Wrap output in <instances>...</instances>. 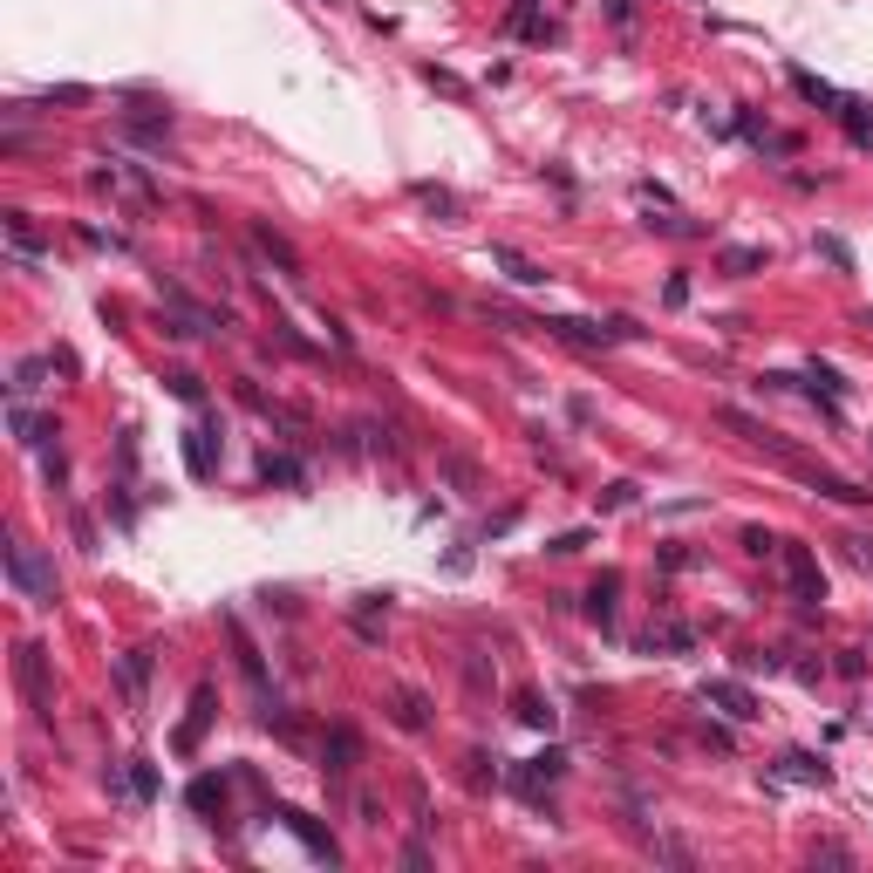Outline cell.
<instances>
[{"mask_svg": "<svg viewBox=\"0 0 873 873\" xmlns=\"http://www.w3.org/2000/svg\"><path fill=\"white\" fill-rule=\"evenodd\" d=\"M7 580H14V587H21L35 608H55V601H62L48 553H41V546H28V539H7Z\"/></svg>", "mask_w": 873, "mask_h": 873, "instance_id": "6da1fadb", "label": "cell"}, {"mask_svg": "<svg viewBox=\"0 0 873 873\" xmlns=\"http://www.w3.org/2000/svg\"><path fill=\"white\" fill-rule=\"evenodd\" d=\"M778 464H785V471H792V478H798V485H805V492H812V498H833V505H873V492H867V485H853V478H839V471H826V464H812V457L785 451V457H778Z\"/></svg>", "mask_w": 873, "mask_h": 873, "instance_id": "7a4b0ae2", "label": "cell"}, {"mask_svg": "<svg viewBox=\"0 0 873 873\" xmlns=\"http://www.w3.org/2000/svg\"><path fill=\"white\" fill-rule=\"evenodd\" d=\"M14 683H21V696L35 703V717H48V710H55V689H48V648H41V642H21V648H14Z\"/></svg>", "mask_w": 873, "mask_h": 873, "instance_id": "3957f363", "label": "cell"}, {"mask_svg": "<svg viewBox=\"0 0 873 873\" xmlns=\"http://www.w3.org/2000/svg\"><path fill=\"white\" fill-rule=\"evenodd\" d=\"M778 567H785L792 601H805V608L826 601V573H819V560H812V546H778Z\"/></svg>", "mask_w": 873, "mask_h": 873, "instance_id": "277c9868", "label": "cell"}, {"mask_svg": "<svg viewBox=\"0 0 873 873\" xmlns=\"http://www.w3.org/2000/svg\"><path fill=\"white\" fill-rule=\"evenodd\" d=\"M273 819H280L287 833L301 839V846L314 853V860H321V867H342V846H335V833H328L321 819H307V812H294V805H273Z\"/></svg>", "mask_w": 873, "mask_h": 873, "instance_id": "5b68a950", "label": "cell"}, {"mask_svg": "<svg viewBox=\"0 0 873 873\" xmlns=\"http://www.w3.org/2000/svg\"><path fill=\"white\" fill-rule=\"evenodd\" d=\"M212 717H219V696H212V683H198V689H191V717L178 723V737H171V744H178V758H191V751L205 744Z\"/></svg>", "mask_w": 873, "mask_h": 873, "instance_id": "8992f818", "label": "cell"}, {"mask_svg": "<svg viewBox=\"0 0 873 873\" xmlns=\"http://www.w3.org/2000/svg\"><path fill=\"white\" fill-rule=\"evenodd\" d=\"M703 703H710V710H723L730 723H751V717H764V710H758V696H751L744 683H730V676L703 683Z\"/></svg>", "mask_w": 873, "mask_h": 873, "instance_id": "52a82bcc", "label": "cell"}, {"mask_svg": "<svg viewBox=\"0 0 873 873\" xmlns=\"http://www.w3.org/2000/svg\"><path fill=\"white\" fill-rule=\"evenodd\" d=\"M253 246H260L266 260L280 266V273H287V280H301L307 266H301V246H294V239H287V232H273L266 226V219H253Z\"/></svg>", "mask_w": 873, "mask_h": 873, "instance_id": "ba28073f", "label": "cell"}, {"mask_svg": "<svg viewBox=\"0 0 873 873\" xmlns=\"http://www.w3.org/2000/svg\"><path fill=\"white\" fill-rule=\"evenodd\" d=\"M355 758H362V737H355L348 723H335V730L321 737V771H328V778H348Z\"/></svg>", "mask_w": 873, "mask_h": 873, "instance_id": "9c48e42d", "label": "cell"}, {"mask_svg": "<svg viewBox=\"0 0 873 873\" xmlns=\"http://www.w3.org/2000/svg\"><path fill=\"white\" fill-rule=\"evenodd\" d=\"M546 328H553L567 348H608V342H621L614 321H580V314H560V321H546Z\"/></svg>", "mask_w": 873, "mask_h": 873, "instance_id": "30bf717a", "label": "cell"}, {"mask_svg": "<svg viewBox=\"0 0 873 873\" xmlns=\"http://www.w3.org/2000/svg\"><path fill=\"white\" fill-rule=\"evenodd\" d=\"M116 683H123L130 710H137V703H144V689H151V648H123V655H116Z\"/></svg>", "mask_w": 873, "mask_h": 873, "instance_id": "8fae6325", "label": "cell"}, {"mask_svg": "<svg viewBox=\"0 0 873 873\" xmlns=\"http://www.w3.org/2000/svg\"><path fill=\"white\" fill-rule=\"evenodd\" d=\"M226 798H232V785H226V778H212V771H205V778H191V812H205L212 826L226 819Z\"/></svg>", "mask_w": 873, "mask_h": 873, "instance_id": "7c38bea8", "label": "cell"}, {"mask_svg": "<svg viewBox=\"0 0 873 873\" xmlns=\"http://www.w3.org/2000/svg\"><path fill=\"white\" fill-rule=\"evenodd\" d=\"M662 648H669V655H689V648H696V628H689V621H662V628H648L642 655H662Z\"/></svg>", "mask_w": 873, "mask_h": 873, "instance_id": "4fadbf2b", "label": "cell"}, {"mask_svg": "<svg viewBox=\"0 0 873 873\" xmlns=\"http://www.w3.org/2000/svg\"><path fill=\"white\" fill-rule=\"evenodd\" d=\"M178 437H185V471H191V478H212V471H219V457H212V430L191 423V430H178Z\"/></svg>", "mask_w": 873, "mask_h": 873, "instance_id": "5bb4252c", "label": "cell"}, {"mask_svg": "<svg viewBox=\"0 0 873 873\" xmlns=\"http://www.w3.org/2000/svg\"><path fill=\"white\" fill-rule=\"evenodd\" d=\"M389 723L396 730H430V703L417 689H389Z\"/></svg>", "mask_w": 873, "mask_h": 873, "instance_id": "9a60e30c", "label": "cell"}, {"mask_svg": "<svg viewBox=\"0 0 873 873\" xmlns=\"http://www.w3.org/2000/svg\"><path fill=\"white\" fill-rule=\"evenodd\" d=\"M792 89L805 96V103H819L826 116H839V110H846V89H833V82H819L812 69H792Z\"/></svg>", "mask_w": 873, "mask_h": 873, "instance_id": "2e32d148", "label": "cell"}, {"mask_svg": "<svg viewBox=\"0 0 873 873\" xmlns=\"http://www.w3.org/2000/svg\"><path fill=\"white\" fill-rule=\"evenodd\" d=\"M492 266H505V280H519V287H546V266L526 260L519 246H492Z\"/></svg>", "mask_w": 873, "mask_h": 873, "instance_id": "e0dca14e", "label": "cell"}, {"mask_svg": "<svg viewBox=\"0 0 873 873\" xmlns=\"http://www.w3.org/2000/svg\"><path fill=\"white\" fill-rule=\"evenodd\" d=\"M785 778H798V785H833V764L826 758H812V751H785Z\"/></svg>", "mask_w": 873, "mask_h": 873, "instance_id": "ac0fdd59", "label": "cell"}, {"mask_svg": "<svg viewBox=\"0 0 873 873\" xmlns=\"http://www.w3.org/2000/svg\"><path fill=\"white\" fill-rule=\"evenodd\" d=\"M764 260H771L764 246H723V253H717V266L730 273V280H751V273H764Z\"/></svg>", "mask_w": 873, "mask_h": 873, "instance_id": "d6986e66", "label": "cell"}, {"mask_svg": "<svg viewBox=\"0 0 873 873\" xmlns=\"http://www.w3.org/2000/svg\"><path fill=\"white\" fill-rule=\"evenodd\" d=\"M260 485H294V492H301V485H307V464H301V457H273V451H266L260 457Z\"/></svg>", "mask_w": 873, "mask_h": 873, "instance_id": "ffe728a7", "label": "cell"}, {"mask_svg": "<svg viewBox=\"0 0 873 873\" xmlns=\"http://www.w3.org/2000/svg\"><path fill=\"white\" fill-rule=\"evenodd\" d=\"M512 703H519V710H512V717H519V723H532V730H553V723H560V710H553V703H546V696H539V689H519V696H512Z\"/></svg>", "mask_w": 873, "mask_h": 873, "instance_id": "44dd1931", "label": "cell"}, {"mask_svg": "<svg viewBox=\"0 0 873 873\" xmlns=\"http://www.w3.org/2000/svg\"><path fill=\"white\" fill-rule=\"evenodd\" d=\"M7 246H14V260H41V232L28 226V212H7Z\"/></svg>", "mask_w": 873, "mask_h": 873, "instance_id": "7402d4cb", "label": "cell"}, {"mask_svg": "<svg viewBox=\"0 0 873 873\" xmlns=\"http://www.w3.org/2000/svg\"><path fill=\"white\" fill-rule=\"evenodd\" d=\"M805 382H812V396H833V403H839V396H853V382L839 376L833 362H819V355H812V369H805Z\"/></svg>", "mask_w": 873, "mask_h": 873, "instance_id": "603a6c76", "label": "cell"}, {"mask_svg": "<svg viewBox=\"0 0 873 873\" xmlns=\"http://www.w3.org/2000/svg\"><path fill=\"white\" fill-rule=\"evenodd\" d=\"M614 594H621V573H601L594 594H587V614H594L601 628H614Z\"/></svg>", "mask_w": 873, "mask_h": 873, "instance_id": "cb8c5ba5", "label": "cell"}, {"mask_svg": "<svg viewBox=\"0 0 873 873\" xmlns=\"http://www.w3.org/2000/svg\"><path fill=\"white\" fill-rule=\"evenodd\" d=\"M157 792H164V778H157V764H144V758H130V798H137V805H151Z\"/></svg>", "mask_w": 873, "mask_h": 873, "instance_id": "d4e9b609", "label": "cell"}, {"mask_svg": "<svg viewBox=\"0 0 873 873\" xmlns=\"http://www.w3.org/2000/svg\"><path fill=\"white\" fill-rule=\"evenodd\" d=\"M48 369H55L48 355H28V362H14V396H35V389H41V376H48Z\"/></svg>", "mask_w": 873, "mask_h": 873, "instance_id": "484cf974", "label": "cell"}, {"mask_svg": "<svg viewBox=\"0 0 873 873\" xmlns=\"http://www.w3.org/2000/svg\"><path fill=\"white\" fill-rule=\"evenodd\" d=\"M164 389H171L178 403H205V382L191 376V369H171V376H164Z\"/></svg>", "mask_w": 873, "mask_h": 873, "instance_id": "4316f807", "label": "cell"}, {"mask_svg": "<svg viewBox=\"0 0 873 873\" xmlns=\"http://www.w3.org/2000/svg\"><path fill=\"white\" fill-rule=\"evenodd\" d=\"M819 260H833L839 273H853V246H846L839 232H819Z\"/></svg>", "mask_w": 873, "mask_h": 873, "instance_id": "83f0119b", "label": "cell"}, {"mask_svg": "<svg viewBox=\"0 0 873 873\" xmlns=\"http://www.w3.org/2000/svg\"><path fill=\"white\" fill-rule=\"evenodd\" d=\"M89 96H96L89 82H62V89H41V103H48V110H55V103H69V110H76V103H89Z\"/></svg>", "mask_w": 873, "mask_h": 873, "instance_id": "f1b7e54d", "label": "cell"}, {"mask_svg": "<svg viewBox=\"0 0 873 873\" xmlns=\"http://www.w3.org/2000/svg\"><path fill=\"white\" fill-rule=\"evenodd\" d=\"M444 471H451L457 492H478V464H471V457H444Z\"/></svg>", "mask_w": 873, "mask_h": 873, "instance_id": "f546056e", "label": "cell"}, {"mask_svg": "<svg viewBox=\"0 0 873 873\" xmlns=\"http://www.w3.org/2000/svg\"><path fill=\"white\" fill-rule=\"evenodd\" d=\"M580 546H594V532H587V526H580V532H553V539H546V553H560V560L580 553Z\"/></svg>", "mask_w": 873, "mask_h": 873, "instance_id": "4dcf8cb0", "label": "cell"}, {"mask_svg": "<svg viewBox=\"0 0 873 873\" xmlns=\"http://www.w3.org/2000/svg\"><path fill=\"white\" fill-rule=\"evenodd\" d=\"M417 198L430 205V212H444V219H457V212H464V205H457L451 191H437V185H417Z\"/></svg>", "mask_w": 873, "mask_h": 873, "instance_id": "1f68e13d", "label": "cell"}, {"mask_svg": "<svg viewBox=\"0 0 873 873\" xmlns=\"http://www.w3.org/2000/svg\"><path fill=\"white\" fill-rule=\"evenodd\" d=\"M744 553H751V560H771V553H778V539H771L764 526H744Z\"/></svg>", "mask_w": 873, "mask_h": 873, "instance_id": "d6a6232c", "label": "cell"}, {"mask_svg": "<svg viewBox=\"0 0 873 873\" xmlns=\"http://www.w3.org/2000/svg\"><path fill=\"white\" fill-rule=\"evenodd\" d=\"M621 505H635V485H628V478H621V485H608V492H601V512H621Z\"/></svg>", "mask_w": 873, "mask_h": 873, "instance_id": "836d02e7", "label": "cell"}, {"mask_svg": "<svg viewBox=\"0 0 873 873\" xmlns=\"http://www.w3.org/2000/svg\"><path fill=\"white\" fill-rule=\"evenodd\" d=\"M812 860H833V867H853V853H846L839 839H819V846H812Z\"/></svg>", "mask_w": 873, "mask_h": 873, "instance_id": "e575fe53", "label": "cell"}, {"mask_svg": "<svg viewBox=\"0 0 873 873\" xmlns=\"http://www.w3.org/2000/svg\"><path fill=\"white\" fill-rule=\"evenodd\" d=\"M860 321H867V328H873V307H867V314H860Z\"/></svg>", "mask_w": 873, "mask_h": 873, "instance_id": "d590c367", "label": "cell"}]
</instances>
